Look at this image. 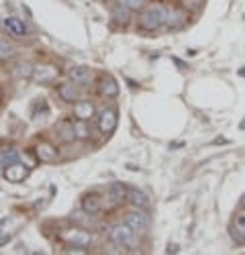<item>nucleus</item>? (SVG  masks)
I'll return each instance as SVG.
<instances>
[{"label":"nucleus","instance_id":"423d86ee","mask_svg":"<svg viewBox=\"0 0 245 255\" xmlns=\"http://www.w3.org/2000/svg\"><path fill=\"white\" fill-rule=\"evenodd\" d=\"M125 223L135 231V233H143L149 229V217L145 212L141 210H133V212H127L125 215Z\"/></svg>","mask_w":245,"mask_h":255},{"label":"nucleus","instance_id":"dca6fc26","mask_svg":"<svg viewBox=\"0 0 245 255\" xmlns=\"http://www.w3.org/2000/svg\"><path fill=\"white\" fill-rule=\"evenodd\" d=\"M131 12H133V10H131L127 4H119V6L113 8L111 18L115 20L117 25H122V27H125V25H129V20H131Z\"/></svg>","mask_w":245,"mask_h":255},{"label":"nucleus","instance_id":"f8f14e48","mask_svg":"<svg viewBox=\"0 0 245 255\" xmlns=\"http://www.w3.org/2000/svg\"><path fill=\"white\" fill-rule=\"evenodd\" d=\"M35 155H37L39 161L49 163V161H55L57 149H55V147H53L49 141H41V143H37V147H35Z\"/></svg>","mask_w":245,"mask_h":255},{"label":"nucleus","instance_id":"aec40b11","mask_svg":"<svg viewBox=\"0 0 245 255\" xmlns=\"http://www.w3.org/2000/svg\"><path fill=\"white\" fill-rule=\"evenodd\" d=\"M70 78H72L76 84H84V82H88V80L92 78V72H90L88 68H84V66L72 68V70H70Z\"/></svg>","mask_w":245,"mask_h":255},{"label":"nucleus","instance_id":"473e14b6","mask_svg":"<svg viewBox=\"0 0 245 255\" xmlns=\"http://www.w3.org/2000/svg\"><path fill=\"white\" fill-rule=\"evenodd\" d=\"M241 129H245V121H243V123H241Z\"/></svg>","mask_w":245,"mask_h":255},{"label":"nucleus","instance_id":"20e7f679","mask_svg":"<svg viewBox=\"0 0 245 255\" xmlns=\"http://www.w3.org/2000/svg\"><path fill=\"white\" fill-rule=\"evenodd\" d=\"M186 23H188V10H186V8H184V6H178V4L168 6V14H166V29L178 31V29H182Z\"/></svg>","mask_w":245,"mask_h":255},{"label":"nucleus","instance_id":"7ed1b4c3","mask_svg":"<svg viewBox=\"0 0 245 255\" xmlns=\"http://www.w3.org/2000/svg\"><path fill=\"white\" fill-rule=\"evenodd\" d=\"M61 241H66L70 245H82V247H88L92 243V235L88 233V229H82V227H74V229H66L61 231Z\"/></svg>","mask_w":245,"mask_h":255},{"label":"nucleus","instance_id":"cd10ccee","mask_svg":"<svg viewBox=\"0 0 245 255\" xmlns=\"http://www.w3.org/2000/svg\"><path fill=\"white\" fill-rule=\"evenodd\" d=\"M213 143H215V145H227V143H229V139H223V137H217V139H215Z\"/></svg>","mask_w":245,"mask_h":255},{"label":"nucleus","instance_id":"39448f33","mask_svg":"<svg viewBox=\"0 0 245 255\" xmlns=\"http://www.w3.org/2000/svg\"><path fill=\"white\" fill-rule=\"evenodd\" d=\"M117 123H119V115L115 109H105L100 111L98 119H96V125H98V131L102 135H111L115 129H117Z\"/></svg>","mask_w":245,"mask_h":255},{"label":"nucleus","instance_id":"f257e3e1","mask_svg":"<svg viewBox=\"0 0 245 255\" xmlns=\"http://www.w3.org/2000/svg\"><path fill=\"white\" fill-rule=\"evenodd\" d=\"M166 14H168V4H163L161 0H151L149 4H145L139 10V29L141 31H159L161 27H166Z\"/></svg>","mask_w":245,"mask_h":255},{"label":"nucleus","instance_id":"c85d7f7f","mask_svg":"<svg viewBox=\"0 0 245 255\" xmlns=\"http://www.w3.org/2000/svg\"><path fill=\"white\" fill-rule=\"evenodd\" d=\"M168 253H178V245H170L168 247Z\"/></svg>","mask_w":245,"mask_h":255},{"label":"nucleus","instance_id":"72a5a7b5","mask_svg":"<svg viewBox=\"0 0 245 255\" xmlns=\"http://www.w3.org/2000/svg\"><path fill=\"white\" fill-rule=\"evenodd\" d=\"M0 100H2V92H0Z\"/></svg>","mask_w":245,"mask_h":255},{"label":"nucleus","instance_id":"4be33fe9","mask_svg":"<svg viewBox=\"0 0 245 255\" xmlns=\"http://www.w3.org/2000/svg\"><path fill=\"white\" fill-rule=\"evenodd\" d=\"M74 131H76V139H80V141H84V139H88L90 137V129H88V125H86V121H74Z\"/></svg>","mask_w":245,"mask_h":255},{"label":"nucleus","instance_id":"f3484780","mask_svg":"<svg viewBox=\"0 0 245 255\" xmlns=\"http://www.w3.org/2000/svg\"><path fill=\"white\" fill-rule=\"evenodd\" d=\"M129 200L137 208H147L149 206V196L139 188H129Z\"/></svg>","mask_w":245,"mask_h":255},{"label":"nucleus","instance_id":"6ab92c4d","mask_svg":"<svg viewBox=\"0 0 245 255\" xmlns=\"http://www.w3.org/2000/svg\"><path fill=\"white\" fill-rule=\"evenodd\" d=\"M82 208L92 212V215H98V212L102 210V202H100V198L96 194H88V196L82 198Z\"/></svg>","mask_w":245,"mask_h":255},{"label":"nucleus","instance_id":"ddd939ff","mask_svg":"<svg viewBox=\"0 0 245 255\" xmlns=\"http://www.w3.org/2000/svg\"><path fill=\"white\" fill-rule=\"evenodd\" d=\"M94 113H96V109L90 100H78L74 104V117L78 121H90L94 117Z\"/></svg>","mask_w":245,"mask_h":255},{"label":"nucleus","instance_id":"9d476101","mask_svg":"<svg viewBox=\"0 0 245 255\" xmlns=\"http://www.w3.org/2000/svg\"><path fill=\"white\" fill-rule=\"evenodd\" d=\"M2 25H4V29L14 37V39H23L25 35H27V27H25V23L20 20L18 16H6L4 20H2Z\"/></svg>","mask_w":245,"mask_h":255},{"label":"nucleus","instance_id":"2eb2a0df","mask_svg":"<svg viewBox=\"0 0 245 255\" xmlns=\"http://www.w3.org/2000/svg\"><path fill=\"white\" fill-rule=\"evenodd\" d=\"M57 96L64 100V102H78L80 90H78V84L76 82H68V84H61L57 88Z\"/></svg>","mask_w":245,"mask_h":255},{"label":"nucleus","instance_id":"5701e85b","mask_svg":"<svg viewBox=\"0 0 245 255\" xmlns=\"http://www.w3.org/2000/svg\"><path fill=\"white\" fill-rule=\"evenodd\" d=\"M16 161H18V151H14V149H4L2 155H0V163H2V167H8Z\"/></svg>","mask_w":245,"mask_h":255},{"label":"nucleus","instance_id":"bb28decb","mask_svg":"<svg viewBox=\"0 0 245 255\" xmlns=\"http://www.w3.org/2000/svg\"><path fill=\"white\" fill-rule=\"evenodd\" d=\"M174 63H176V66H178L180 70H188V66H186V63H184V61H180L178 57H174Z\"/></svg>","mask_w":245,"mask_h":255},{"label":"nucleus","instance_id":"7c9ffc66","mask_svg":"<svg viewBox=\"0 0 245 255\" xmlns=\"http://www.w3.org/2000/svg\"><path fill=\"white\" fill-rule=\"evenodd\" d=\"M239 206H241V208H243V210H245V194H243V196H241V200H239Z\"/></svg>","mask_w":245,"mask_h":255},{"label":"nucleus","instance_id":"0eeeda50","mask_svg":"<svg viewBox=\"0 0 245 255\" xmlns=\"http://www.w3.org/2000/svg\"><path fill=\"white\" fill-rule=\"evenodd\" d=\"M107 198H109V202H111L113 206H119V204H122V202L129 198V188H127L125 184H121V182H113V184L109 186Z\"/></svg>","mask_w":245,"mask_h":255},{"label":"nucleus","instance_id":"9b49d317","mask_svg":"<svg viewBox=\"0 0 245 255\" xmlns=\"http://www.w3.org/2000/svg\"><path fill=\"white\" fill-rule=\"evenodd\" d=\"M55 133H57V139L64 141V143H74L76 139V131H74V123L64 119L55 125Z\"/></svg>","mask_w":245,"mask_h":255},{"label":"nucleus","instance_id":"f03ea898","mask_svg":"<svg viewBox=\"0 0 245 255\" xmlns=\"http://www.w3.org/2000/svg\"><path fill=\"white\" fill-rule=\"evenodd\" d=\"M135 237L137 233L127 225V223H121V225H115L111 229V241L117 245V247H135Z\"/></svg>","mask_w":245,"mask_h":255},{"label":"nucleus","instance_id":"1a4fd4ad","mask_svg":"<svg viewBox=\"0 0 245 255\" xmlns=\"http://www.w3.org/2000/svg\"><path fill=\"white\" fill-rule=\"evenodd\" d=\"M70 219H72L74 225H78V227H82V229H88V231L96 227V219H94V215H92V212H88V210H84V208L74 210Z\"/></svg>","mask_w":245,"mask_h":255},{"label":"nucleus","instance_id":"b1692460","mask_svg":"<svg viewBox=\"0 0 245 255\" xmlns=\"http://www.w3.org/2000/svg\"><path fill=\"white\" fill-rule=\"evenodd\" d=\"M12 55H14V51H12V47L8 45V41L0 39V61H8Z\"/></svg>","mask_w":245,"mask_h":255},{"label":"nucleus","instance_id":"a211bd4d","mask_svg":"<svg viewBox=\"0 0 245 255\" xmlns=\"http://www.w3.org/2000/svg\"><path fill=\"white\" fill-rule=\"evenodd\" d=\"M55 68H51V66H43V68H35V72H33V78L37 80V82H41V84H45V82H51L53 78H55Z\"/></svg>","mask_w":245,"mask_h":255},{"label":"nucleus","instance_id":"a878e982","mask_svg":"<svg viewBox=\"0 0 245 255\" xmlns=\"http://www.w3.org/2000/svg\"><path fill=\"white\" fill-rule=\"evenodd\" d=\"M145 2H147V0H122V4H127L131 10H137V12L145 6Z\"/></svg>","mask_w":245,"mask_h":255},{"label":"nucleus","instance_id":"c756f323","mask_svg":"<svg viewBox=\"0 0 245 255\" xmlns=\"http://www.w3.org/2000/svg\"><path fill=\"white\" fill-rule=\"evenodd\" d=\"M10 241V237H2V239H0V247H2V245H6Z\"/></svg>","mask_w":245,"mask_h":255},{"label":"nucleus","instance_id":"412c9836","mask_svg":"<svg viewBox=\"0 0 245 255\" xmlns=\"http://www.w3.org/2000/svg\"><path fill=\"white\" fill-rule=\"evenodd\" d=\"M33 72H35V68L31 66L29 61H20L18 66L14 68V74H16L18 78H23V80H29V78H33Z\"/></svg>","mask_w":245,"mask_h":255},{"label":"nucleus","instance_id":"2f4dec72","mask_svg":"<svg viewBox=\"0 0 245 255\" xmlns=\"http://www.w3.org/2000/svg\"><path fill=\"white\" fill-rule=\"evenodd\" d=\"M239 76H241V78H245V68H241V70H239Z\"/></svg>","mask_w":245,"mask_h":255},{"label":"nucleus","instance_id":"393cba45","mask_svg":"<svg viewBox=\"0 0 245 255\" xmlns=\"http://www.w3.org/2000/svg\"><path fill=\"white\" fill-rule=\"evenodd\" d=\"M182 6L190 12H200L204 6V0H182Z\"/></svg>","mask_w":245,"mask_h":255},{"label":"nucleus","instance_id":"6e6552de","mask_svg":"<svg viewBox=\"0 0 245 255\" xmlns=\"http://www.w3.org/2000/svg\"><path fill=\"white\" fill-rule=\"evenodd\" d=\"M27 176H29V165L20 163V161H16V163H12V165L4 167V178H6L8 182H12V184L23 182Z\"/></svg>","mask_w":245,"mask_h":255},{"label":"nucleus","instance_id":"4468645a","mask_svg":"<svg viewBox=\"0 0 245 255\" xmlns=\"http://www.w3.org/2000/svg\"><path fill=\"white\" fill-rule=\"evenodd\" d=\"M98 90H100V94L105 96V98H115L117 94H119V84H117V80L113 78V76H102L100 78V86H98Z\"/></svg>","mask_w":245,"mask_h":255}]
</instances>
